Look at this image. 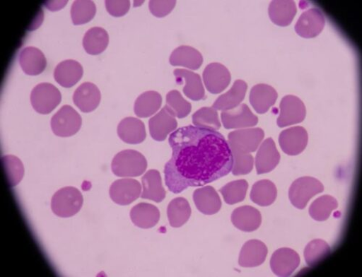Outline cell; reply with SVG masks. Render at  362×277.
<instances>
[{
	"label": "cell",
	"instance_id": "cell-1",
	"mask_svg": "<svg viewBox=\"0 0 362 277\" xmlns=\"http://www.w3.org/2000/svg\"><path fill=\"white\" fill-rule=\"evenodd\" d=\"M168 141L173 155L164 173L166 186L175 194L205 186L232 171L230 147L217 131L185 126L173 132Z\"/></svg>",
	"mask_w": 362,
	"mask_h": 277
},
{
	"label": "cell",
	"instance_id": "cell-2",
	"mask_svg": "<svg viewBox=\"0 0 362 277\" xmlns=\"http://www.w3.org/2000/svg\"><path fill=\"white\" fill-rule=\"evenodd\" d=\"M111 167L113 174L117 177H139L145 172L147 161L140 152L128 149L117 153Z\"/></svg>",
	"mask_w": 362,
	"mask_h": 277
},
{
	"label": "cell",
	"instance_id": "cell-3",
	"mask_svg": "<svg viewBox=\"0 0 362 277\" xmlns=\"http://www.w3.org/2000/svg\"><path fill=\"white\" fill-rule=\"evenodd\" d=\"M83 199L74 187L59 189L52 196L51 208L57 217L69 218L74 216L81 208Z\"/></svg>",
	"mask_w": 362,
	"mask_h": 277
},
{
	"label": "cell",
	"instance_id": "cell-4",
	"mask_svg": "<svg viewBox=\"0 0 362 277\" xmlns=\"http://www.w3.org/2000/svg\"><path fill=\"white\" fill-rule=\"evenodd\" d=\"M264 137L261 129H239L229 134L228 142L232 155H248L259 148Z\"/></svg>",
	"mask_w": 362,
	"mask_h": 277
},
{
	"label": "cell",
	"instance_id": "cell-5",
	"mask_svg": "<svg viewBox=\"0 0 362 277\" xmlns=\"http://www.w3.org/2000/svg\"><path fill=\"white\" fill-rule=\"evenodd\" d=\"M322 182L312 177H303L296 179L289 189V199L298 209H304L310 200L323 192Z\"/></svg>",
	"mask_w": 362,
	"mask_h": 277
},
{
	"label": "cell",
	"instance_id": "cell-6",
	"mask_svg": "<svg viewBox=\"0 0 362 277\" xmlns=\"http://www.w3.org/2000/svg\"><path fill=\"white\" fill-rule=\"evenodd\" d=\"M82 125L81 115L71 106L65 105L51 119L53 133L59 137H70L77 134Z\"/></svg>",
	"mask_w": 362,
	"mask_h": 277
},
{
	"label": "cell",
	"instance_id": "cell-7",
	"mask_svg": "<svg viewBox=\"0 0 362 277\" xmlns=\"http://www.w3.org/2000/svg\"><path fill=\"white\" fill-rule=\"evenodd\" d=\"M60 91L52 84L42 83L36 86L31 94V102L39 113L47 114L52 112L62 102Z\"/></svg>",
	"mask_w": 362,
	"mask_h": 277
},
{
	"label": "cell",
	"instance_id": "cell-8",
	"mask_svg": "<svg viewBox=\"0 0 362 277\" xmlns=\"http://www.w3.org/2000/svg\"><path fill=\"white\" fill-rule=\"evenodd\" d=\"M223 125L226 129H250L258 124V117L245 104L221 113Z\"/></svg>",
	"mask_w": 362,
	"mask_h": 277
},
{
	"label": "cell",
	"instance_id": "cell-9",
	"mask_svg": "<svg viewBox=\"0 0 362 277\" xmlns=\"http://www.w3.org/2000/svg\"><path fill=\"white\" fill-rule=\"evenodd\" d=\"M281 112L277 123L280 128L298 124L306 117V107L299 98L288 95L283 98L280 105Z\"/></svg>",
	"mask_w": 362,
	"mask_h": 277
},
{
	"label": "cell",
	"instance_id": "cell-10",
	"mask_svg": "<svg viewBox=\"0 0 362 277\" xmlns=\"http://www.w3.org/2000/svg\"><path fill=\"white\" fill-rule=\"evenodd\" d=\"M141 194V186L134 179H120L115 181L110 189L111 199L117 204L127 206L137 200Z\"/></svg>",
	"mask_w": 362,
	"mask_h": 277
},
{
	"label": "cell",
	"instance_id": "cell-11",
	"mask_svg": "<svg viewBox=\"0 0 362 277\" xmlns=\"http://www.w3.org/2000/svg\"><path fill=\"white\" fill-rule=\"evenodd\" d=\"M325 24L322 13L317 8H311L301 14L295 25V30L301 37L314 38L322 32Z\"/></svg>",
	"mask_w": 362,
	"mask_h": 277
},
{
	"label": "cell",
	"instance_id": "cell-12",
	"mask_svg": "<svg viewBox=\"0 0 362 277\" xmlns=\"http://www.w3.org/2000/svg\"><path fill=\"white\" fill-rule=\"evenodd\" d=\"M204 85L210 93H221L230 84L231 76L228 69L221 64H211L203 72Z\"/></svg>",
	"mask_w": 362,
	"mask_h": 277
},
{
	"label": "cell",
	"instance_id": "cell-13",
	"mask_svg": "<svg viewBox=\"0 0 362 277\" xmlns=\"http://www.w3.org/2000/svg\"><path fill=\"white\" fill-rule=\"evenodd\" d=\"M148 127L150 135L154 140L163 141L176 130L177 122L175 117L165 107L149 119Z\"/></svg>",
	"mask_w": 362,
	"mask_h": 277
},
{
	"label": "cell",
	"instance_id": "cell-14",
	"mask_svg": "<svg viewBox=\"0 0 362 277\" xmlns=\"http://www.w3.org/2000/svg\"><path fill=\"white\" fill-rule=\"evenodd\" d=\"M308 143V134L300 126L288 129L281 132L279 136L280 146L286 155L296 156L306 148Z\"/></svg>",
	"mask_w": 362,
	"mask_h": 277
},
{
	"label": "cell",
	"instance_id": "cell-15",
	"mask_svg": "<svg viewBox=\"0 0 362 277\" xmlns=\"http://www.w3.org/2000/svg\"><path fill=\"white\" fill-rule=\"evenodd\" d=\"M280 153L273 138H269L260 144L256 159L255 166L258 175L273 171L279 164Z\"/></svg>",
	"mask_w": 362,
	"mask_h": 277
},
{
	"label": "cell",
	"instance_id": "cell-16",
	"mask_svg": "<svg viewBox=\"0 0 362 277\" xmlns=\"http://www.w3.org/2000/svg\"><path fill=\"white\" fill-rule=\"evenodd\" d=\"M73 99L81 112H90L96 110L100 103V90L95 84L86 82L75 90Z\"/></svg>",
	"mask_w": 362,
	"mask_h": 277
},
{
	"label": "cell",
	"instance_id": "cell-17",
	"mask_svg": "<svg viewBox=\"0 0 362 277\" xmlns=\"http://www.w3.org/2000/svg\"><path fill=\"white\" fill-rule=\"evenodd\" d=\"M300 264V257L293 249L283 248L277 250L270 260L272 271L279 276H289Z\"/></svg>",
	"mask_w": 362,
	"mask_h": 277
},
{
	"label": "cell",
	"instance_id": "cell-18",
	"mask_svg": "<svg viewBox=\"0 0 362 277\" xmlns=\"http://www.w3.org/2000/svg\"><path fill=\"white\" fill-rule=\"evenodd\" d=\"M173 73L177 84L185 83L184 93L188 98L193 101L204 100V88L198 74L185 69H176Z\"/></svg>",
	"mask_w": 362,
	"mask_h": 277
},
{
	"label": "cell",
	"instance_id": "cell-19",
	"mask_svg": "<svg viewBox=\"0 0 362 277\" xmlns=\"http://www.w3.org/2000/svg\"><path fill=\"white\" fill-rule=\"evenodd\" d=\"M233 225L244 232H254L262 223V215L255 207L245 206L237 208L231 215Z\"/></svg>",
	"mask_w": 362,
	"mask_h": 277
},
{
	"label": "cell",
	"instance_id": "cell-20",
	"mask_svg": "<svg viewBox=\"0 0 362 277\" xmlns=\"http://www.w3.org/2000/svg\"><path fill=\"white\" fill-rule=\"evenodd\" d=\"M19 63L23 72L29 76L40 75L47 67V59L44 53L34 47H28L21 50Z\"/></svg>",
	"mask_w": 362,
	"mask_h": 277
},
{
	"label": "cell",
	"instance_id": "cell-21",
	"mask_svg": "<svg viewBox=\"0 0 362 277\" xmlns=\"http://www.w3.org/2000/svg\"><path fill=\"white\" fill-rule=\"evenodd\" d=\"M268 250L264 242L258 240H249L240 251L238 264L246 268L259 266L264 262Z\"/></svg>",
	"mask_w": 362,
	"mask_h": 277
},
{
	"label": "cell",
	"instance_id": "cell-22",
	"mask_svg": "<svg viewBox=\"0 0 362 277\" xmlns=\"http://www.w3.org/2000/svg\"><path fill=\"white\" fill-rule=\"evenodd\" d=\"M278 99L276 89L267 84H257L250 92V102L259 114L266 113L271 107H273Z\"/></svg>",
	"mask_w": 362,
	"mask_h": 277
},
{
	"label": "cell",
	"instance_id": "cell-23",
	"mask_svg": "<svg viewBox=\"0 0 362 277\" xmlns=\"http://www.w3.org/2000/svg\"><path fill=\"white\" fill-rule=\"evenodd\" d=\"M83 74V67L78 61L67 59L57 66L54 72V78L60 86L71 88L81 79Z\"/></svg>",
	"mask_w": 362,
	"mask_h": 277
},
{
	"label": "cell",
	"instance_id": "cell-24",
	"mask_svg": "<svg viewBox=\"0 0 362 277\" xmlns=\"http://www.w3.org/2000/svg\"><path fill=\"white\" fill-rule=\"evenodd\" d=\"M117 135L127 143H141L146 137L144 123L135 117H127L119 122Z\"/></svg>",
	"mask_w": 362,
	"mask_h": 277
},
{
	"label": "cell",
	"instance_id": "cell-25",
	"mask_svg": "<svg viewBox=\"0 0 362 277\" xmlns=\"http://www.w3.org/2000/svg\"><path fill=\"white\" fill-rule=\"evenodd\" d=\"M160 218V210L156 206L146 203H141L131 211V219L138 228L149 229L154 228Z\"/></svg>",
	"mask_w": 362,
	"mask_h": 277
},
{
	"label": "cell",
	"instance_id": "cell-26",
	"mask_svg": "<svg viewBox=\"0 0 362 277\" xmlns=\"http://www.w3.org/2000/svg\"><path fill=\"white\" fill-rule=\"evenodd\" d=\"M142 194L141 197L157 203L162 202L165 196L166 191L163 187L162 177L160 172L151 170L146 172L142 179Z\"/></svg>",
	"mask_w": 362,
	"mask_h": 277
},
{
	"label": "cell",
	"instance_id": "cell-27",
	"mask_svg": "<svg viewBox=\"0 0 362 277\" xmlns=\"http://www.w3.org/2000/svg\"><path fill=\"white\" fill-rule=\"evenodd\" d=\"M193 199L198 210L205 215L216 214L222 207L221 198L214 187H206L196 190Z\"/></svg>",
	"mask_w": 362,
	"mask_h": 277
},
{
	"label": "cell",
	"instance_id": "cell-28",
	"mask_svg": "<svg viewBox=\"0 0 362 277\" xmlns=\"http://www.w3.org/2000/svg\"><path fill=\"white\" fill-rule=\"evenodd\" d=\"M247 88L245 81L236 80L231 88L218 98L213 107L223 112L237 107L244 101Z\"/></svg>",
	"mask_w": 362,
	"mask_h": 277
},
{
	"label": "cell",
	"instance_id": "cell-29",
	"mask_svg": "<svg viewBox=\"0 0 362 277\" xmlns=\"http://www.w3.org/2000/svg\"><path fill=\"white\" fill-rule=\"evenodd\" d=\"M170 64L173 66H182L196 71L202 66L203 57L197 49L192 47L180 46L172 52Z\"/></svg>",
	"mask_w": 362,
	"mask_h": 277
},
{
	"label": "cell",
	"instance_id": "cell-30",
	"mask_svg": "<svg viewBox=\"0 0 362 277\" xmlns=\"http://www.w3.org/2000/svg\"><path fill=\"white\" fill-rule=\"evenodd\" d=\"M296 14V4L290 0H276L272 2L269 7L271 20L280 26L290 25Z\"/></svg>",
	"mask_w": 362,
	"mask_h": 277
},
{
	"label": "cell",
	"instance_id": "cell-31",
	"mask_svg": "<svg viewBox=\"0 0 362 277\" xmlns=\"http://www.w3.org/2000/svg\"><path fill=\"white\" fill-rule=\"evenodd\" d=\"M109 44V35L103 28L93 27L87 30L83 40V46L89 54L103 53Z\"/></svg>",
	"mask_w": 362,
	"mask_h": 277
},
{
	"label": "cell",
	"instance_id": "cell-32",
	"mask_svg": "<svg viewBox=\"0 0 362 277\" xmlns=\"http://www.w3.org/2000/svg\"><path fill=\"white\" fill-rule=\"evenodd\" d=\"M163 98L158 92L148 90L141 95L135 102L134 112L139 117L154 115L161 107Z\"/></svg>",
	"mask_w": 362,
	"mask_h": 277
},
{
	"label": "cell",
	"instance_id": "cell-33",
	"mask_svg": "<svg viewBox=\"0 0 362 277\" xmlns=\"http://www.w3.org/2000/svg\"><path fill=\"white\" fill-rule=\"evenodd\" d=\"M191 214L190 204L185 198H176L168 206V218L172 228H178L185 225Z\"/></svg>",
	"mask_w": 362,
	"mask_h": 277
},
{
	"label": "cell",
	"instance_id": "cell-34",
	"mask_svg": "<svg viewBox=\"0 0 362 277\" xmlns=\"http://www.w3.org/2000/svg\"><path fill=\"white\" fill-rule=\"evenodd\" d=\"M278 196L276 184L268 179H262L255 183L251 194V200L260 206L273 204Z\"/></svg>",
	"mask_w": 362,
	"mask_h": 277
},
{
	"label": "cell",
	"instance_id": "cell-35",
	"mask_svg": "<svg viewBox=\"0 0 362 277\" xmlns=\"http://www.w3.org/2000/svg\"><path fill=\"white\" fill-rule=\"evenodd\" d=\"M337 200L331 196L325 195L317 199L310 207L311 218L318 222L327 220L332 212L338 208Z\"/></svg>",
	"mask_w": 362,
	"mask_h": 277
},
{
	"label": "cell",
	"instance_id": "cell-36",
	"mask_svg": "<svg viewBox=\"0 0 362 277\" xmlns=\"http://www.w3.org/2000/svg\"><path fill=\"white\" fill-rule=\"evenodd\" d=\"M193 124L196 127L218 131L221 127L218 111L214 107H203L192 116Z\"/></svg>",
	"mask_w": 362,
	"mask_h": 277
},
{
	"label": "cell",
	"instance_id": "cell-37",
	"mask_svg": "<svg viewBox=\"0 0 362 277\" xmlns=\"http://www.w3.org/2000/svg\"><path fill=\"white\" fill-rule=\"evenodd\" d=\"M249 184L245 179L230 182L220 190L223 199L229 205L243 201L247 196Z\"/></svg>",
	"mask_w": 362,
	"mask_h": 277
},
{
	"label": "cell",
	"instance_id": "cell-38",
	"mask_svg": "<svg viewBox=\"0 0 362 277\" xmlns=\"http://www.w3.org/2000/svg\"><path fill=\"white\" fill-rule=\"evenodd\" d=\"M330 252L329 245L325 241L320 239L314 240L305 248L306 263L309 266H315L325 260Z\"/></svg>",
	"mask_w": 362,
	"mask_h": 277
},
{
	"label": "cell",
	"instance_id": "cell-39",
	"mask_svg": "<svg viewBox=\"0 0 362 277\" xmlns=\"http://www.w3.org/2000/svg\"><path fill=\"white\" fill-rule=\"evenodd\" d=\"M97 8L90 0H76L71 8V18L74 25L85 24L95 16Z\"/></svg>",
	"mask_w": 362,
	"mask_h": 277
},
{
	"label": "cell",
	"instance_id": "cell-40",
	"mask_svg": "<svg viewBox=\"0 0 362 277\" xmlns=\"http://www.w3.org/2000/svg\"><path fill=\"white\" fill-rule=\"evenodd\" d=\"M166 108L179 119L187 117L192 111V105L187 101L180 92L173 90L166 97Z\"/></svg>",
	"mask_w": 362,
	"mask_h": 277
},
{
	"label": "cell",
	"instance_id": "cell-41",
	"mask_svg": "<svg viewBox=\"0 0 362 277\" xmlns=\"http://www.w3.org/2000/svg\"><path fill=\"white\" fill-rule=\"evenodd\" d=\"M1 163L10 187H16L24 175L22 162L15 156L7 155L1 158Z\"/></svg>",
	"mask_w": 362,
	"mask_h": 277
},
{
	"label": "cell",
	"instance_id": "cell-42",
	"mask_svg": "<svg viewBox=\"0 0 362 277\" xmlns=\"http://www.w3.org/2000/svg\"><path fill=\"white\" fill-rule=\"evenodd\" d=\"M233 159L232 172L234 175H248L252 171L255 162L251 153H248V155H233Z\"/></svg>",
	"mask_w": 362,
	"mask_h": 277
},
{
	"label": "cell",
	"instance_id": "cell-43",
	"mask_svg": "<svg viewBox=\"0 0 362 277\" xmlns=\"http://www.w3.org/2000/svg\"><path fill=\"white\" fill-rule=\"evenodd\" d=\"M175 5V0H151L148 7L153 15L163 18L172 12Z\"/></svg>",
	"mask_w": 362,
	"mask_h": 277
},
{
	"label": "cell",
	"instance_id": "cell-44",
	"mask_svg": "<svg viewBox=\"0 0 362 277\" xmlns=\"http://www.w3.org/2000/svg\"><path fill=\"white\" fill-rule=\"evenodd\" d=\"M105 6L111 16L122 17L129 12L131 4L129 0H106Z\"/></svg>",
	"mask_w": 362,
	"mask_h": 277
},
{
	"label": "cell",
	"instance_id": "cell-45",
	"mask_svg": "<svg viewBox=\"0 0 362 277\" xmlns=\"http://www.w3.org/2000/svg\"><path fill=\"white\" fill-rule=\"evenodd\" d=\"M67 3L68 1L46 2L45 6L47 8H49L51 11H56L64 8Z\"/></svg>",
	"mask_w": 362,
	"mask_h": 277
},
{
	"label": "cell",
	"instance_id": "cell-46",
	"mask_svg": "<svg viewBox=\"0 0 362 277\" xmlns=\"http://www.w3.org/2000/svg\"><path fill=\"white\" fill-rule=\"evenodd\" d=\"M143 3H144V1H141V2L136 1V2H134V7H138L139 5H141Z\"/></svg>",
	"mask_w": 362,
	"mask_h": 277
}]
</instances>
